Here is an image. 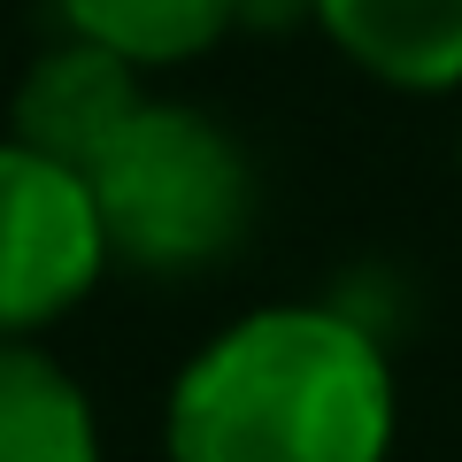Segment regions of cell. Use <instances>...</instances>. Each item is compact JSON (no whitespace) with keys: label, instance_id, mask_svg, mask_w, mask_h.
Here are the masks:
<instances>
[{"label":"cell","instance_id":"7a4b0ae2","mask_svg":"<svg viewBox=\"0 0 462 462\" xmlns=\"http://www.w3.org/2000/svg\"><path fill=\"white\" fill-rule=\"evenodd\" d=\"M85 193L108 254L154 278L224 263L254 224V170L239 139L216 116L170 100H147L132 116V132L85 170Z\"/></svg>","mask_w":462,"mask_h":462},{"label":"cell","instance_id":"52a82bcc","mask_svg":"<svg viewBox=\"0 0 462 462\" xmlns=\"http://www.w3.org/2000/svg\"><path fill=\"white\" fill-rule=\"evenodd\" d=\"M247 0H62V16L78 39L124 54V62H178L200 54L216 32L239 23Z\"/></svg>","mask_w":462,"mask_h":462},{"label":"cell","instance_id":"5b68a950","mask_svg":"<svg viewBox=\"0 0 462 462\" xmlns=\"http://www.w3.org/2000/svg\"><path fill=\"white\" fill-rule=\"evenodd\" d=\"M324 32L385 85H455L462 78V0H316Z\"/></svg>","mask_w":462,"mask_h":462},{"label":"cell","instance_id":"277c9868","mask_svg":"<svg viewBox=\"0 0 462 462\" xmlns=\"http://www.w3.org/2000/svg\"><path fill=\"white\" fill-rule=\"evenodd\" d=\"M139 108H147V100H139L132 62L108 54V47H93V39H69V47H47L32 62V78H23V93H16V147H32L39 162L85 178L116 139L132 132Z\"/></svg>","mask_w":462,"mask_h":462},{"label":"cell","instance_id":"6da1fadb","mask_svg":"<svg viewBox=\"0 0 462 462\" xmlns=\"http://www.w3.org/2000/svg\"><path fill=\"white\" fill-rule=\"evenodd\" d=\"M385 439L393 370L331 309L239 316L170 385V462H378Z\"/></svg>","mask_w":462,"mask_h":462},{"label":"cell","instance_id":"3957f363","mask_svg":"<svg viewBox=\"0 0 462 462\" xmlns=\"http://www.w3.org/2000/svg\"><path fill=\"white\" fill-rule=\"evenodd\" d=\"M108 263L85 178L39 162L32 147H0V339L62 316Z\"/></svg>","mask_w":462,"mask_h":462},{"label":"cell","instance_id":"8992f818","mask_svg":"<svg viewBox=\"0 0 462 462\" xmlns=\"http://www.w3.org/2000/svg\"><path fill=\"white\" fill-rule=\"evenodd\" d=\"M0 462H100L78 378L23 339H0Z\"/></svg>","mask_w":462,"mask_h":462},{"label":"cell","instance_id":"ba28073f","mask_svg":"<svg viewBox=\"0 0 462 462\" xmlns=\"http://www.w3.org/2000/svg\"><path fill=\"white\" fill-rule=\"evenodd\" d=\"M300 8H316V0H247V8H239V23H263V32H278V23L300 16Z\"/></svg>","mask_w":462,"mask_h":462}]
</instances>
